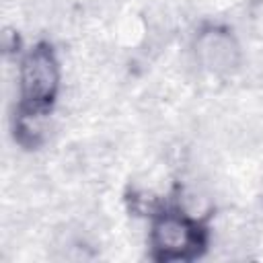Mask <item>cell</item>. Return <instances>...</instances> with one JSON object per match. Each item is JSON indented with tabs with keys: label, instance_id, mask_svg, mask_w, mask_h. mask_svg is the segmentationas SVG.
Wrapping results in <instances>:
<instances>
[{
	"label": "cell",
	"instance_id": "6da1fadb",
	"mask_svg": "<svg viewBox=\"0 0 263 263\" xmlns=\"http://www.w3.org/2000/svg\"><path fill=\"white\" fill-rule=\"evenodd\" d=\"M60 82V70L53 51L47 45L35 47L21 68V97L23 107L33 115L47 109L53 101Z\"/></svg>",
	"mask_w": 263,
	"mask_h": 263
},
{
	"label": "cell",
	"instance_id": "7a4b0ae2",
	"mask_svg": "<svg viewBox=\"0 0 263 263\" xmlns=\"http://www.w3.org/2000/svg\"><path fill=\"white\" fill-rule=\"evenodd\" d=\"M152 247L162 261H185L203 247V232L187 216L164 214L152 226Z\"/></svg>",
	"mask_w": 263,
	"mask_h": 263
}]
</instances>
